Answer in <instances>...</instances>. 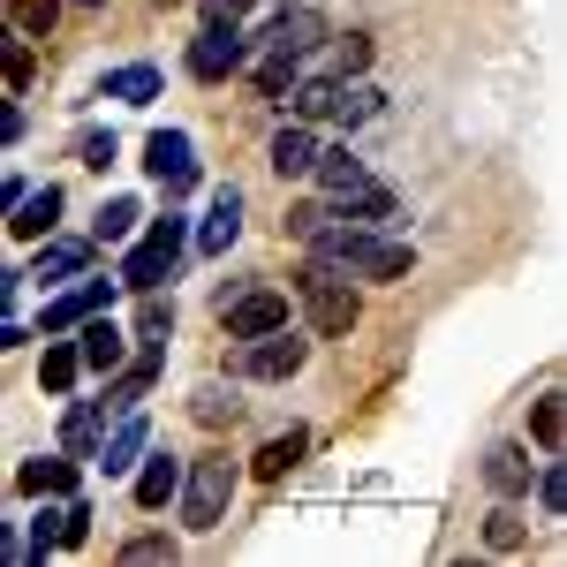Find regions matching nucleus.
<instances>
[{"label":"nucleus","instance_id":"obj_22","mask_svg":"<svg viewBox=\"0 0 567 567\" xmlns=\"http://www.w3.org/2000/svg\"><path fill=\"white\" fill-rule=\"evenodd\" d=\"M76 341H84V363H91V371H99V379H114V371L130 363V333H122V326H114L106 310L76 326Z\"/></svg>","mask_w":567,"mask_h":567},{"label":"nucleus","instance_id":"obj_35","mask_svg":"<svg viewBox=\"0 0 567 567\" xmlns=\"http://www.w3.org/2000/svg\"><path fill=\"white\" fill-rule=\"evenodd\" d=\"M144 333H175V296H167V288L136 296V341H144Z\"/></svg>","mask_w":567,"mask_h":567},{"label":"nucleus","instance_id":"obj_31","mask_svg":"<svg viewBox=\"0 0 567 567\" xmlns=\"http://www.w3.org/2000/svg\"><path fill=\"white\" fill-rule=\"evenodd\" d=\"M529 432H537V446H553V454H560V446H567V393L529 401Z\"/></svg>","mask_w":567,"mask_h":567},{"label":"nucleus","instance_id":"obj_27","mask_svg":"<svg viewBox=\"0 0 567 567\" xmlns=\"http://www.w3.org/2000/svg\"><path fill=\"white\" fill-rule=\"evenodd\" d=\"M303 454H310V432L265 439L258 454H250V477H258V484H280V477H288V470H296V462H303Z\"/></svg>","mask_w":567,"mask_h":567},{"label":"nucleus","instance_id":"obj_44","mask_svg":"<svg viewBox=\"0 0 567 567\" xmlns=\"http://www.w3.org/2000/svg\"><path fill=\"white\" fill-rule=\"evenodd\" d=\"M76 8H106V0H76Z\"/></svg>","mask_w":567,"mask_h":567},{"label":"nucleus","instance_id":"obj_42","mask_svg":"<svg viewBox=\"0 0 567 567\" xmlns=\"http://www.w3.org/2000/svg\"><path fill=\"white\" fill-rule=\"evenodd\" d=\"M250 16V0H205V23H243Z\"/></svg>","mask_w":567,"mask_h":567},{"label":"nucleus","instance_id":"obj_38","mask_svg":"<svg viewBox=\"0 0 567 567\" xmlns=\"http://www.w3.org/2000/svg\"><path fill=\"white\" fill-rule=\"evenodd\" d=\"M31 76H39V53H31V39L16 31V39H8V91H23Z\"/></svg>","mask_w":567,"mask_h":567},{"label":"nucleus","instance_id":"obj_15","mask_svg":"<svg viewBox=\"0 0 567 567\" xmlns=\"http://www.w3.org/2000/svg\"><path fill=\"white\" fill-rule=\"evenodd\" d=\"M76 477H84V462H76L69 446H61V454H31V462H16V492H23V499H69Z\"/></svg>","mask_w":567,"mask_h":567},{"label":"nucleus","instance_id":"obj_7","mask_svg":"<svg viewBox=\"0 0 567 567\" xmlns=\"http://www.w3.org/2000/svg\"><path fill=\"white\" fill-rule=\"evenodd\" d=\"M114 296H122V272H114V280H99V272H84V280H69L61 296H45V310H39V333H76L84 318H99V310H114Z\"/></svg>","mask_w":567,"mask_h":567},{"label":"nucleus","instance_id":"obj_10","mask_svg":"<svg viewBox=\"0 0 567 567\" xmlns=\"http://www.w3.org/2000/svg\"><path fill=\"white\" fill-rule=\"evenodd\" d=\"M91 258H99V235H45V243H31V280H39V288L84 280Z\"/></svg>","mask_w":567,"mask_h":567},{"label":"nucleus","instance_id":"obj_18","mask_svg":"<svg viewBox=\"0 0 567 567\" xmlns=\"http://www.w3.org/2000/svg\"><path fill=\"white\" fill-rule=\"evenodd\" d=\"M243 243V189L235 182H219L213 189V213H205V227H197V258H227Z\"/></svg>","mask_w":567,"mask_h":567},{"label":"nucleus","instance_id":"obj_12","mask_svg":"<svg viewBox=\"0 0 567 567\" xmlns=\"http://www.w3.org/2000/svg\"><path fill=\"white\" fill-rule=\"evenodd\" d=\"M167 341H175V333H144V341H136V355L122 363V371H114V379H106V401H114V409H136L144 393L159 386V363H167Z\"/></svg>","mask_w":567,"mask_h":567},{"label":"nucleus","instance_id":"obj_25","mask_svg":"<svg viewBox=\"0 0 567 567\" xmlns=\"http://www.w3.org/2000/svg\"><path fill=\"white\" fill-rule=\"evenodd\" d=\"M91 235H99L106 250H130L136 235H144V205H136L130 189H122V197H106V205L91 213Z\"/></svg>","mask_w":567,"mask_h":567},{"label":"nucleus","instance_id":"obj_23","mask_svg":"<svg viewBox=\"0 0 567 567\" xmlns=\"http://www.w3.org/2000/svg\"><path fill=\"white\" fill-rule=\"evenodd\" d=\"M484 484H492L499 499H529V446L523 439H499V446L484 454Z\"/></svg>","mask_w":567,"mask_h":567},{"label":"nucleus","instance_id":"obj_33","mask_svg":"<svg viewBox=\"0 0 567 567\" xmlns=\"http://www.w3.org/2000/svg\"><path fill=\"white\" fill-rule=\"evenodd\" d=\"M8 23H16L23 39H53V23H61V0H8Z\"/></svg>","mask_w":567,"mask_h":567},{"label":"nucleus","instance_id":"obj_8","mask_svg":"<svg viewBox=\"0 0 567 567\" xmlns=\"http://www.w3.org/2000/svg\"><path fill=\"white\" fill-rule=\"evenodd\" d=\"M144 175L167 189V205H182V197L197 189V144H189V130H152L144 136Z\"/></svg>","mask_w":567,"mask_h":567},{"label":"nucleus","instance_id":"obj_2","mask_svg":"<svg viewBox=\"0 0 567 567\" xmlns=\"http://www.w3.org/2000/svg\"><path fill=\"white\" fill-rule=\"evenodd\" d=\"M189 250H197V227H189V219L167 205L159 219H144V235H136L130 250H122V288H130V296H152V288H167V280L182 272V258H189Z\"/></svg>","mask_w":567,"mask_h":567},{"label":"nucleus","instance_id":"obj_14","mask_svg":"<svg viewBox=\"0 0 567 567\" xmlns=\"http://www.w3.org/2000/svg\"><path fill=\"white\" fill-rule=\"evenodd\" d=\"M130 409H114V401H69V416H61V446L76 454V462H99V446H106V432L122 424Z\"/></svg>","mask_w":567,"mask_h":567},{"label":"nucleus","instance_id":"obj_43","mask_svg":"<svg viewBox=\"0 0 567 567\" xmlns=\"http://www.w3.org/2000/svg\"><path fill=\"white\" fill-rule=\"evenodd\" d=\"M16 136H23V106L8 99V106H0V144H16Z\"/></svg>","mask_w":567,"mask_h":567},{"label":"nucleus","instance_id":"obj_28","mask_svg":"<svg viewBox=\"0 0 567 567\" xmlns=\"http://www.w3.org/2000/svg\"><path fill=\"white\" fill-rule=\"evenodd\" d=\"M189 416H197L205 432H235V416H243V401H235V386H219V379H205V386L189 393Z\"/></svg>","mask_w":567,"mask_h":567},{"label":"nucleus","instance_id":"obj_41","mask_svg":"<svg viewBox=\"0 0 567 567\" xmlns=\"http://www.w3.org/2000/svg\"><path fill=\"white\" fill-rule=\"evenodd\" d=\"M250 288H258V272H227V280L213 288V310H235L243 296H250Z\"/></svg>","mask_w":567,"mask_h":567},{"label":"nucleus","instance_id":"obj_29","mask_svg":"<svg viewBox=\"0 0 567 567\" xmlns=\"http://www.w3.org/2000/svg\"><path fill=\"white\" fill-rule=\"evenodd\" d=\"M355 182H371V167L355 159L349 144H326V159H318V189H326V197H341V189H355Z\"/></svg>","mask_w":567,"mask_h":567},{"label":"nucleus","instance_id":"obj_13","mask_svg":"<svg viewBox=\"0 0 567 567\" xmlns=\"http://www.w3.org/2000/svg\"><path fill=\"white\" fill-rule=\"evenodd\" d=\"M219 326H227V341H265V333H280L296 318H288V296L280 288H250L235 310H219Z\"/></svg>","mask_w":567,"mask_h":567},{"label":"nucleus","instance_id":"obj_26","mask_svg":"<svg viewBox=\"0 0 567 567\" xmlns=\"http://www.w3.org/2000/svg\"><path fill=\"white\" fill-rule=\"evenodd\" d=\"M341 84H349V76H303V84L288 91V99H280V106H288V114H296V122H326V114H333V106H341Z\"/></svg>","mask_w":567,"mask_h":567},{"label":"nucleus","instance_id":"obj_34","mask_svg":"<svg viewBox=\"0 0 567 567\" xmlns=\"http://www.w3.org/2000/svg\"><path fill=\"white\" fill-rule=\"evenodd\" d=\"M523 515H515V499H499V507H492V515H484V545H492V553H523Z\"/></svg>","mask_w":567,"mask_h":567},{"label":"nucleus","instance_id":"obj_9","mask_svg":"<svg viewBox=\"0 0 567 567\" xmlns=\"http://www.w3.org/2000/svg\"><path fill=\"white\" fill-rule=\"evenodd\" d=\"M318 159H326V144H318V130L296 122V114L272 130V144H265V167H272L280 182H318Z\"/></svg>","mask_w":567,"mask_h":567},{"label":"nucleus","instance_id":"obj_32","mask_svg":"<svg viewBox=\"0 0 567 567\" xmlns=\"http://www.w3.org/2000/svg\"><path fill=\"white\" fill-rule=\"evenodd\" d=\"M379 106H386V91L363 84V76H349V84H341V106H333V122H341V130H355V122H371Z\"/></svg>","mask_w":567,"mask_h":567},{"label":"nucleus","instance_id":"obj_6","mask_svg":"<svg viewBox=\"0 0 567 567\" xmlns=\"http://www.w3.org/2000/svg\"><path fill=\"white\" fill-rule=\"evenodd\" d=\"M250 45L258 39H243V23H205V31L189 39V53H182V69H189L197 84H227V76L250 69Z\"/></svg>","mask_w":567,"mask_h":567},{"label":"nucleus","instance_id":"obj_36","mask_svg":"<svg viewBox=\"0 0 567 567\" xmlns=\"http://www.w3.org/2000/svg\"><path fill=\"white\" fill-rule=\"evenodd\" d=\"M182 545L167 537V529H144V537H122V553L114 560H130V567H144V560H175Z\"/></svg>","mask_w":567,"mask_h":567},{"label":"nucleus","instance_id":"obj_37","mask_svg":"<svg viewBox=\"0 0 567 567\" xmlns=\"http://www.w3.org/2000/svg\"><path fill=\"white\" fill-rule=\"evenodd\" d=\"M122 159V144H114V130H84L76 136V167H91V175H106Z\"/></svg>","mask_w":567,"mask_h":567},{"label":"nucleus","instance_id":"obj_11","mask_svg":"<svg viewBox=\"0 0 567 567\" xmlns=\"http://www.w3.org/2000/svg\"><path fill=\"white\" fill-rule=\"evenodd\" d=\"M182 484H189V462H175L167 446H152L144 462H136V477H130V499L144 507V515H167L182 499Z\"/></svg>","mask_w":567,"mask_h":567},{"label":"nucleus","instance_id":"obj_21","mask_svg":"<svg viewBox=\"0 0 567 567\" xmlns=\"http://www.w3.org/2000/svg\"><path fill=\"white\" fill-rule=\"evenodd\" d=\"M159 91H167V76H159L152 61H122V69H106V76H99V91H91V99H114V106H152Z\"/></svg>","mask_w":567,"mask_h":567},{"label":"nucleus","instance_id":"obj_20","mask_svg":"<svg viewBox=\"0 0 567 567\" xmlns=\"http://www.w3.org/2000/svg\"><path fill=\"white\" fill-rule=\"evenodd\" d=\"M84 371H91V363H84V341H69V333H45V355H39V393L69 401Z\"/></svg>","mask_w":567,"mask_h":567},{"label":"nucleus","instance_id":"obj_4","mask_svg":"<svg viewBox=\"0 0 567 567\" xmlns=\"http://www.w3.org/2000/svg\"><path fill=\"white\" fill-rule=\"evenodd\" d=\"M235 484H243V462H235L227 446H205V454L189 462V484H182V499H175L182 529H219L227 507H235Z\"/></svg>","mask_w":567,"mask_h":567},{"label":"nucleus","instance_id":"obj_19","mask_svg":"<svg viewBox=\"0 0 567 567\" xmlns=\"http://www.w3.org/2000/svg\"><path fill=\"white\" fill-rule=\"evenodd\" d=\"M144 454H152V416H136V409H130V416L106 432V446H99V470H106V477H136Z\"/></svg>","mask_w":567,"mask_h":567},{"label":"nucleus","instance_id":"obj_24","mask_svg":"<svg viewBox=\"0 0 567 567\" xmlns=\"http://www.w3.org/2000/svg\"><path fill=\"white\" fill-rule=\"evenodd\" d=\"M333 213H341V219H371V227H393V219H401V197L371 175V182H355V189H341Z\"/></svg>","mask_w":567,"mask_h":567},{"label":"nucleus","instance_id":"obj_1","mask_svg":"<svg viewBox=\"0 0 567 567\" xmlns=\"http://www.w3.org/2000/svg\"><path fill=\"white\" fill-rule=\"evenodd\" d=\"M303 250L341 265V272H355V280H409V265H416V250L393 243L386 227H371V219H333L326 235H310Z\"/></svg>","mask_w":567,"mask_h":567},{"label":"nucleus","instance_id":"obj_5","mask_svg":"<svg viewBox=\"0 0 567 567\" xmlns=\"http://www.w3.org/2000/svg\"><path fill=\"white\" fill-rule=\"evenodd\" d=\"M310 363V341L296 326H280V333H265V341H243L235 363H227V379H258V386H280V379H296Z\"/></svg>","mask_w":567,"mask_h":567},{"label":"nucleus","instance_id":"obj_40","mask_svg":"<svg viewBox=\"0 0 567 567\" xmlns=\"http://www.w3.org/2000/svg\"><path fill=\"white\" fill-rule=\"evenodd\" d=\"M333 69H341V76H363V69H371V39H363V31H349V39H341V61H333Z\"/></svg>","mask_w":567,"mask_h":567},{"label":"nucleus","instance_id":"obj_16","mask_svg":"<svg viewBox=\"0 0 567 567\" xmlns=\"http://www.w3.org/2000/svg\"><path fill=\"white\" fill-rule=\"evenodd\" d=\"M258 45H265V53H296V61H303V53H318V45H326V16L296 0V8H280V16L258 31Z\"/></svg>","mask_w":567,"mask_h":567},{"label":"nucleus","instance_id":"obj_17","mask_svg":"<svg viewBox=\"0 0 567 567\" xmlns=\"http://www.w3.org/2000/svg\"><path fill=\"white\" fill-rule=\"evenodd\" d=\"M61 213H69V189H61V182H39V189L8 213V235H16V243H45V235H61Z\"/></svg>","mask_w":567,"mask_h":567},{"label":"nucleus","instance_id":"obj_3","mask_svg":"<svg viewBox=\"0 0 567 567\" xmlns=\"http://www.w3.org/2000/svg\"><path fill=\"white\" fill-rule=\"evenodd\" d=\"M349 280L355 272L310 258V250H303V265H296V296H303V318H310L318 341H349L355 326H363V296H355Z\"/></svg>","mask_w":567,"mask_h":567},{"label":"nucleus","instance_id":"obj_30","mask_svg":"<svg viewBox=\"0 0 567 567\" xmlns=\"http://www.w3.org/2000/svg\"><path fill=\"white\" fill-rule=\"evenodd\" d=\"M250 84H258L265 99H288V91L303 84V61H296V53H265V61H250Z\"/></svg>","mask_w":567,"mask_h":567},{"label":"nucleus","instance_id":"obj_39","mask_svg":"<svg viewBox=\"0 0 567 567\" xmlns=\"http://www.w3.org/2000/svg\"><path fill=\"white\" fill-rule=\"evenodd\" d=\"M537 507H545V515H567V462H553V470L537 477Z\"/></svg>","mask_w":567,"mask_h":567}]
</instances>
